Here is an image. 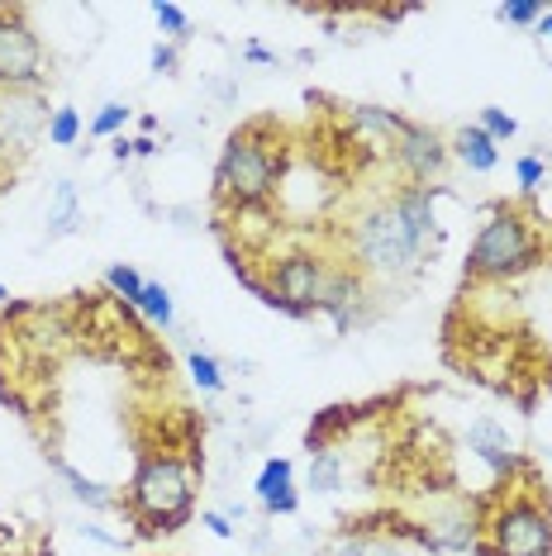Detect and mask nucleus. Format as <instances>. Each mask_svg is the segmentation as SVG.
<instances>
[{
  "label": "nucleus",
  "instance_id": "cd10ccee",
  "mask_svg": "<svg viewBox=\"0 0 552 556\" xmlns=\"http://www.w3.org/2000/svg\"><path fill=\"white\" fill-rule=\"evenodd\" d=\"M200 523L210 528L215 538H234V518L229 514H219V509H210V514H200Z\"/></svg>",
  "mask_w": 552,
  "mask_h": 556
},
{
  "label": "nucleus",
  "instance_id": "6ab92c4d",
  "mask_svg": "<svg viewBox=\"0 0 552 556\" xmlns=\"http://www.w3.org/2000/svg\"><path fill=\"white\" fill-rule=\"evenodd\" d=\"M81 138V115L72 105H58L53 115H48V143L53 148H72Z\"/></svg>",
  "mask_w": 552,
  "mask_h": 556
},
{
  "label": "nucleus",
  "instance_id": "ddd939ff",
  "mask_svg": "<svg viewBox=\"0 0 552 556\" xmlns=\"http://www.w3.org/2000/svg\"><path fill=\"white\" fill-rule=\"evenodd\" d=\"M453 153L467 162V172H495L500 167V148H495V138L491 134H481L476 124H467L457 138H453Z\"/></svg>",
  "mask_w": 552,
  "mask_h": 556
},
{
  "label": "nucleus",
  "instance_id": "20e7f679",
  "mask_svg": "<svg viewBox=\"0 0 552 556\" xmlns=\"http://www.w3.org/2000/svg\"><path fill=\"white\" fill-rule=\"evenodd\" d=\"M476 556H552V509L548 500L505 490L500 504L486 514Z\"/></svg>",
  "mask_w": 552,
  "mask_h": 556
},
{
  "label": "nucleus",
  "instance_id": "9d476101",
  "mask_svg": "<svg viewBox=\"0 0 552 556\" xmlns=\"http://www.w3.org/2000/svg\"><path fill=\"white\" fill-rule=\"evenodd\" d=\"M258 504L267 514H296L300 509V495H296V466L291 457H272L267 466L258 471Z\"/></svg>",
  "mask_w": 552,
  "mask_h": 556
},
{
  "label": "nucleus",
  "instance_id": "423d86ee",
  "mask_svg": "<svg viewBox=\"0 0 552 556\" xmlns=\"http://www.w3.org/2000/svg\"><path fill=\"white\" fill-rule=\"evenodd\" d=\"M43 86V43L29 29L24 10L0 5V91H39Z\"/></svg>",
  "mask_w": 552,
  "mask_h": 556
},
{
  "label": "nucleus",
  "instance_id": "aec40b11",
  "mask_svg": "<svg viewBox=\"0 0 552 556\" xmlns=\"http://www.w3.org/2000/svg\"><path fill=\"white\" fill-rule=\"evenodd\" d=\"M105 286L115 290L124 305H138V295H143V286H148V281L129 267V262H115V267H105Z\"/></svg>",
  "mask_w": 552,
  "mask_h": 556
},
{
  "label": "nucleus",
  "instance_id": "b1692460",
  "mask_svg": "<svg viewBox=\"0 0 552 556\" xmlns=\"http://www.w3.org/2000/svg\"><path fill=\"white\" fill-rule=\"evenodd\" d=\"M338 556H405V552L391 547L386 538H348L343 547H338Z\"/></svg>",
  "mask_w": 552,
  "mask_h": 556
},
{
  "label": "nucleus",
  "instance_id": "393cba45",
  "mask_svg": "<svg viewBox=\"0 0 552 556\" xmlns=\"http://www.w3.org/2000/svg\"><path fill=\"white\" fill-rule=\"evenodd\" d=\"M495 15L505 24H538L548 10H543V0H510V5H500Z\"/></svg>",
  "mask_w": 552,
  "mask_h": 556
},
{
  "label": "nucleus",
  "instance_id": "4be33fe9",
  "mask_svg": "<svg viewBox=\"0 0 552 556\" xmlns=\"http://www.w3.org/2000/svg\"><path fill=\"white\" fill-rule=\"evenodd\" d=\"M124 124H129V105H120V100H110V105H100V115L91 119V134L96 138H115Z\"/></svg>",
  "mask_w": 552,
  "mask_h": 556
},
{
  "label": "nucleus",
  "instance_id": "c756f323",
  "mask_svg": "<svg viewBox=\"0 0 552 556\" xmlns=\"http://www.w3.org/2000/svg\"><path fill=\"white\" fill-rule=\"evenodd\" d=\"M153 153H158L153 138H134V157H153Z\"/></svg>",
  "mask_w": 552,
  "mask_h": 556
},
{
  "label": "nucleus",
  "instance_id": "1a4fd4ad",
  "mask_svg": "<svg viewBox=\"0 0 552 556\" xmlns=\"http://www.w3.org/2000/svg\"><path fill=\"white\" fill-rule=\"evenodd\" d=\"M391 157L414 186H429L448 162V143L434 129H424V124H405V134L391 143Z\"/></svg>",
  "mask_w": 552,
  "mask_h": 556
},
{
  "label": "nucleus",
  "instance_id": "a878e982",
  "mask_svg": "<svg viewBox=\"0 0 552 556\" xmlns=\"http://www.w3.org/2000/svg\"><path fill=\"white\" fill-rule=\"evenodd\" d=\"M514 176H519L524 191H538L548 172H543V162H538V157H519V162H514Z\"/></svg>",
  "mask_w": 552,
  "mask_h": 556
},
{
  "label": "nucleus",
  "instance_id": "bb28decb",
  "mask_svg": "<svg viewBox=\"0 0 552 556\" xmlns=\"http://www.w3.org/2000/svg\"><path fill=\"white\" fill-rule=\"evenodd\" d=\"M177 67H181L177 43H158V48H153V72H158V77H172Z\"/></svg>",
  "mask_w": 552,
  "mask_h": 556
},
{
  "label": "nucleus",
  "instance_id": "0eeeda50",
  "mask_svg": "<svg viewBox=\"0 0 552 556\" xmlns=\"http://www.w3.org/2000/svg\"><path fill=\"white\" fill-rule=\"evenodd\" d=\"M324 281H329V267L315 257V252H286L281 262H272V281H267V305L281 309V314H305L319 309L324 300Z\"/></svg>",
  "mask_w": 552,
  "mask_h": 556
},
{
  "label": "nucleus",
  "instance_id": "412c9836",
  "mask_svg": "<svg viewBox=\"0 0 552 556\" xmlns=\"http://www.w3.org/2000/svg\"><path fill=\"white\" fill-rule=\"evenodd\" d=\"M153 20H158V29L167 34L172 43L191 34V20H186V10L181 5H167V0H158V5H153Z\"/></svg>",
  "mask_w": 552,
  "mask_h": 556
},
{
  "label": "nucleus",
  "instance_id": "f3484780",
  "mask_svg": "<svg viewBox=\"0 0 552 556\" xmlns=\"http://www.w3.org/2000/svg\"><path fill=\"white\" fill-rule=\"evenodd\" d=\"M134 309H143V314H148V319H153L158 328H172V319H177V309H172V290L162 286V281H148Z\"/></svg>",
  "mask_w": 552,
  "mask_h": 556
},
{
  "label": "nucleus",
  "instance_id": "72a5a7b5",
  "mask_svg": "<svg viewBox=\"0 0 552 556\" xmlns=\"http://www.w3.org/2000/svg\"><path fill=\"white\" fill-rule=\"evenodd\" d=\"M548 462H552V447H548Z\"/></svg>",
  "mask_w": 552,
  "mask_h": 556
},
{
  "label": "nucleus",
  "instance_id": "473e14b6",
  "mask_svg": "<svg viewBox=\"0 0 552 556\" xmlns=\"http://www.w3.org/2000/svg\"><path fill=\"white\" fill-rule=\"evenodd\" d=\"M0 300H5V286H0Z\"/></svg>",
  "mask_w": 552,
  "mask_h": 556
},
{
  "label": "nucleus",
  "instance_id": "6e6552de",
  "mask_svg": "<svg viewBox=\"0 0 552 556\" xmlns=\"http://www.w3.org/2000/svg\"><path fill=\"white\" fill-rule=\"evenodd\" d=\"M48 129V105L39 91H0V162H24Z\"/></svg>",
  "mask_w": 552,
  "mask_h": 556
},
{
  "label": "nucleus",
  "instance_id": "7c9ffc66",
  "mask_svg": "<svg viewBox=\"0 0 552 556\" xmlns=\"http://www.w3.org/2000/svg\"><path fill=\"white\" fill-rule=\"evenodd\" d=\"M115 157H120V162L134 157V138H115Z\"/></svg>",
  "mask_w": 552,
  "mask_h": 556
},
{
  "label": "nucleus",
  "instance_id": "4468645a",
  "mask_svg": "<svg viewBox=\"0 0 552 556\" xmlns=\"http://www.w3.org/2000/svg\"><path fill=\"white\" fill-rule=\"evenodd\" d=\"M53 471H58L62 480H67L72 500H81L86 509H115V504H120V500H115V490H110V485H100V480H91V476H81L77 466H67L62 457H53Z\"/></svg>",
  "mask_w": 552,
  "mask_h": 556
},
{
  "label": "nucleus",
  "instance_id": "f8f14e48",
  "mask_svg": "<svg viewBox=\"0 0 552 556\" xmlns=\"http://www.w3.org/2000/svg\"><path fill=\"white\" fill-rule=\"evenodd\" d=\"M357 300H362V271L357 267H329L319 309L334 314L338 328H348V324H353V305H357Z\"/></svg>",
  "mask_w": 552,
  "mask_h": 556
},
{
  "label": "nucleus",
  "instance_id": "2eb2a0df",
  "mask_svg": "<svg viewBox=\"0 0 552 556\" xmlns=\"http://www.w3.org/2000/svg\"><path fill=\"white\" fill-rule=\"evenodd\" d=\"M81 224V195L72 181H58L53 186V205H48V238H67L77 233Z\"/></svg>",
  "mask_w": 552,
  "mask_h": 556
},
{
  "label": "nucleus",
  "instance_id": "dca6fc26",
  "mask_svg": "<svg viewBox=\"0 0 552 556\" xmlns=\"http://www.w3.org/2000/svg\"><path fill=\"white\" fill-rule=\"evenodd\" d=\"M343 485V457L329 447H319L315 457H310V490H319V495H329V490Z\"/></svg>",
  "mask_w": 552,
  "mask_h": 556
},
{
  "label": "nucleus",
  "instance_id": "f03ea898",
  "mask_svg": "<svg viewBox=\"0 0 552 556\" xmlns=\"http://www.w3.org/2000/svg\"><path fill=\"white\" fill-rule=\"evenodd\" d=\"M276 181H281V138H272L267 119L243 124L219 153L215 195L224 205L258 210L276 195Z\"/></svg>",
  "mask_w": 552,
  "mask_h": 556
},
{
  "label": "nucleus",
  "instance_id": "5701e85b",
  "mask_svg": "<svg viewBox=\"0 0 552 556\" xmlns=\"http://www.w3.org/2000/svg\"><path fill=\"white\" fill-rule=\"evenodd\" d=\"M476 129H481V134H491L495 143H500V138H514V134H519V124H514V119H510L500 105H486V110H481V119H476Z\"/></svg>",
  "mask_w": 552,
  "mask_h": 556
},
{
  "label": "nucleus",
  "instance_id": "7ed1b4c3",
  "mask_svg": "<svg viewBox=\"0 0 552 556\" xmlns=\"http://www.w3.org/2000/svg\"><path fill=\"white\" fill-rule=\"evenodd\" d=\"M196 504V471L172 452H153L138 462L129 485V514L143 523V533H177Z\"/></svg>",
  "mask_w": 552,
  "mask_h": 556
},
{
  "label": "nucleus",
  "instance_id": "a211bd4d",
  "mask_svg": "<svg viewBox=\"0 0 552 556\" xmlns=\"http://www.w3.org/2000/svg\"><path fill=\"white\" fill-rule=\"evenodd\" d=\"M186 371H191V381L205 390V395H219L224 390V371H219V362L210 357V352H200V348L186 352Z\"/></svg>",
  "mask_w": 552,
  "mask_h": 556
},
{
  "label": "nucleus",
  "instance_id": "c85d7f7f",
  "mask_svg": "<svg viewBox=\"0 0 552 556\" xmlns=\"http://www.w3.org/2000/svg\"><path fill=\"white\" fill-rule=\"evenodd\" d=\"M243 53H248V62H276V53H267V48H262V43H248Z\"/></svg>",
  "mask_w": 552,
  "mask_h": 556
},
{
  "label": "nucleus",
  "instance_id": "f257e3e1",
  "mask_svg": "<svg viewBox=\"0 0 552 556\" xmlns=\"http://www.w3.org/2000/svg\"><path fill=\"white\" fill-rule=\"evenodd\" d=\"M434 195L438 186H405V191L376 200L353 219V262L362 276L405 281L434 252Z\"/></svg>",
  "mask_w": 552,
  "mask_h": 556
},
{
  "label": "nucleus",
  "instance_id": "2f4dec72",
  "mask_svg": "<svg viewBox=\"0 0 552 556\" xmlns=\"http://www.w3.org/2000/svg\"><path fill=\"white\" fill-rule=\"evenodd\" d=\"M538 39H552V15L538 20Z\"/></svg>",
  "mask_w": 552,
  "mask_h": 556
},
{
  "label": "nucleus",
  "instance_id": "39448f33",
  "mask_svg": "<svg viewBox=\"0 0 552 556\" xmlns=\"http://www.w3.org/2000/svg\"><path fill=\"white\" fill-rule=\"evenodd\" d=\"M538 262V238L519 210L500 205L491 219L481 224L476 243L467 252V276L472 281H510V276L529 271Z\"/></svg>",
  "mask_w": 552,
  "mask_h": 556
},
{
  "label": "nucleus",
  "instance_id": "9b49d317",
  "mask_svg": "<svg viewBox=\"0 0 552 556\" xmlns=\"http://www.w3.org/2000/svg\"><path fill=\"white\" fill-rule=\"evenodd\" d=\"M467 447L481 457L486 466H495V471H519V457H514V442H510V433L500 428L495 419H476L472 428H467Z\"/></svg>",
  "mask_w": 552,
  "mask_h": 556
}]
</instances>
